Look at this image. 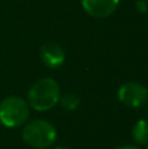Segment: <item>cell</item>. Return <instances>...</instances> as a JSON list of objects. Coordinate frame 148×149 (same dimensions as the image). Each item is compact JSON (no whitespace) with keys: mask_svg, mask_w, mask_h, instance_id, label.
<instances>
[{"mask_svg":"<svg viewBox=\"0 0 148 149\" xmlns=\"http://www.w3.org/2000/svg\"><path fill=\"white\" fill-rule=\"evenodd\" d=\"M62 95L60 86L51 77H42L37 80L28 92V103L31 109L39 113H45L59 103Z\"/></svg>","mask_w":148,"mask_h":149,"instance_id":"obj_1","label":"cell"},{"mask_svg":"<svg viewBox=\"0 0 148 149\" xmlns=\"http://www.w3.org/2000/svg\"><path fill=\"white\" fill-rule=\"evenodd\" d=\"M57 128L45 119H33L22 128V140L31 148L46 149L57 141Z\"/></svg>","mask_w":148,"mask_h":149,"instance_id":"obj_2","label":"cell"},{"mask_svg":"<svg viewBox=\"0 0 148 149\" xmlns=\"http://www.w3.org/2000/svg\"><path fill=\"white\" fill-rule=\"evenodd\" d=\"M30 115V106L18 95H8L0 102V123L7 128L25 124Z\"/></svg>","mask_w":148,"mask_h":149,"instance_id":"obj_3","label":"cell"},{"mask_svg":"<svg viewBox=\"0 0 148 149\" xmlns=\"http://www.w3.org/2000/svg\"><path fill=\"white\" fill-rule=\"evenodd\" d=\"M117 97L121 103L130 109L142 107L148 101V89L146 85L136 81L125 82L119 86Z\"/></svg>","mask_w":148,"mask_h":149,"instance_id":"obj_4","label":"cell"},{"mask_svg":"<svg viewBox=\"0 0 148 149\" xmlns=\"http://www.w3.org/2000/svg\"><path fill=\"white\" fill-rule=\"evenodd\" d=\"M121 0H80L84 12L94 18H106L117 10Z\"/></svg>","mask_w":148,"mask_h":149,"instance_id":"obj_5","label":"cell"},{"mask_svg":"<svg viewBox=\"0 0 148 149\" xmlns=\"http://www.w3.org/2000/svg\"><path fill=\"white\" fill-rule=\"evenodd\" d=\"M41 62L50 70H57L62 67L66 62V52L60 45L55 42H47L39 49Z\"/></svg>","mask_w":148,"mask_h":149,"instance_id":"obj_6","label":"cell"},{"mask_svg":"<svg viewBox=\"0 0 148 149\" xmlns=\"http://www.w3.org/2000/svg\"><path fill=\"white\" fill-rule=\"evenodd\" d=\"M131 135L134 141L138 144H148V119H139L135 122L131 130Z\"/></svg>","mask_w":148,"mask_h":149,"instance_id":"obj_7","label":"cell"},{"mask_svg":"<svg viewBox=\"0 0 148 149\" xmlns=\"http://www.w3.org/2000/svg\"><path fill=\"white\" fill-rule=\"evenodd\" d=\"M59 103L64 110L75 111V110H77L79 106H80V98H79V95L75 94V93H64V94L60 95Z\"/></svg>","mask_w":148,"mask_h":149,"instance_id":"obj_8","label":"cell"},{"mask_svg":"<svg viewBox=\"0 0 148 149\" xmlns=\"http://www.w3.org/2000/svg\"><path fill=\"white\" fill-rule=\"evenodd\" d=\"M135 9L138 10L139 13L144 15V13L148 12V1L147 0H136L135 1Z\"/></svg>","mask_w":148,"mask_h":149,"instance_id":"obj_9","label":"cell"},{"mask_svg":"<svg viewBox=\"0 0 148 149\" xmlns=\"http://www.w3.org/2000/svg\"><path fill=\"white\" fill-rule=\"evenodd\" d=\"M115 149H139V148L135 147V145H122V147H118Z\"/></svg>","mask_w":148,"mask_h":149,"instance_id":"obj_10","label":"cell"},{"mask_svg":"<svg viewBox=\"0 0 148 149\" xmlns=\"http://www.w3.org/2000/svg\"><path fill=\"white\" fill-rule=\"evenodd\" d=\"M54 149H71L70 147H66V145H58V147H55Z\"/></svg>","mask_w":148,"mask_h":149,"instance_id":"obj_11","label":"cell"},{"mask_svg":"<svg viewBox=\"0 0 148 149\" xmlns=\"http://www.w3.org/2000/svg\"><path fill=\"white\" fill-rule=\"evenodd\" d=\"M146 149H148V147H147V148H146Z\"/></svg>","mask_w":148,"mask_h":149,"instance_id":"obj_12","label":"cell"}]
</instances>
